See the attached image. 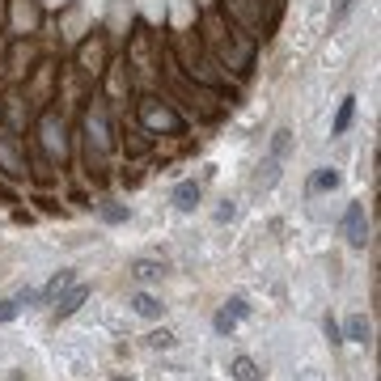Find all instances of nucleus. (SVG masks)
<instances>
[{
  "label": "nucleus",
  "instance_id": "nucleus-17",
  "mask_svg": "<svg viewBox=\"0 0 381 381\" xmlns=\"http://www.w3.org/2000/svg\"><path fill=\"white\" fill-rule=\"evenodd\" d=\"M212 326H216V331H221V335H233V326H238V318H229V313L221 309V313H216V322H212Z\"/></svg>",
  "mask_w": 381,
  "mask_h": 381
},
{
  "label": "nucleus",
  "instance_id": "nucleus-10",
  "mask_svg": "<svg viewBox=\"0 0 381 381\" xmlns=\"http://www.w3.org/2000/svg\"><path fill=\"white\" fill-rule=\"evenodd\" d=\"M68 284H72V271H56V276H51V284H47V293H42V301H56Z\"/></svg>",
  "mask_w": 381,
  "mask_h": 381
},
{
  "label": "nucleus",
  "instance_id": "nucleus-6",
  "mask_svg": "<svg viewBox=\"0 0 381 381\" xmlns=\"http://www.w3.org/2000/svg\"><path fill=\"white\" fill-rule=\"evenodd\" d=\"M195 203H199V187H195V182H178V187H174V208L195 212Z\"/></svg>",
  "mask_w": 381,
  "mask_h": 381
},
{
  "label": "nucleus",
  "instance_id": "nucleus-16",
  "mask_svg": "<svg viewBox=\"0 0 381 381\" xmlns=\"http://www.w3.org/2000/svg\"><path fill=\"white\" fill-rule=\"evenodd\" d=\"M102 212V221H111V225H123L127 221V208H98Z\"/></svg>",
  "mask_w": 381,
  "mask_h": 381
},
{
  "label": "nucleus",
  "instance_id": "nucleus-12",
  "mask_svg": "<svg viewBox=\"0 0 381 381\" xmlns=\"http://www.w3.org/2000/svg\"><path fill=\"white\" fill-rule=\"evenodd\" d=\"M276 178H280V161H276V157H267L263 166H258V187H271Z\"/></svg>",
  "mask_w": 381,
  "mask_h": 381
},
{
  "label": "nucleus",
  "instance_id": "nucleus-19",
  "mask_svg": "<svg viewBox=\"0 0 381 381\" xmlns=\"http://www.w3.org/2000/svg\"><path fill=\"white\" fill-rule=\"evenodd\" d=\"M352 5H356V0H339V9H335V17H331V22H335V26H339V22H343V17H348V13H352Z\"/></svg>",
  "mask_w": 381,
  "mask_h": 381
},
{
  "label": "nucleus",
  "instance_id": "nucleus-20",
  "mask_svg": "<svg viewBox=\"0 0 381 381\" xmlns=\"http://www.w3.org/2000/svg\"><path fill=\"white\" fill-rule=\"evenodd\" d=\"M326 335H331V343H343V335H339V326H335L331 318H326Z\"/></svg>",
  "mask_w": 381,
  "mask_h": 381
},
{
  "label": "nucleus",
  "instance_id": "nucleus-1",
  "mask_svg": "<svg viewBox=\"0 0 381 381\" xmlns=\"http://www.w3.org/2000/svg\"><path fill=\"white\" fill-rule=\"evenodd\" d=\"M140 119L153 132H182V119L174 111H166V106H157V102H140Z\"/></svg>",
  "mask_w": 381,
  "mask_h": 381
},
{
  "label": "nucleus",
  "instance_id": "nucleus-13",
  "mask_svg": "<svg viewBox=\"0 0 381 381\" xmlns=\"http://www.w3.org/2000/svg\"><path fill=\"white\" fill-rule=\"evenodd\" d=\"M288 144H293V132H288V127H280V132H276V140H271V153H267V157H276V161H284Z\"/></svg>",
  "mask_w": 381,
  "mask_h": 381
},
{
  "label": "nucleus",
  "instance_id": "nucleus-7",
  "mask_svg": "<svg viewBox=\"0 0 381 381\" xmlns=\"http://www.w3.org/2000/svg\"><path fill=\"white\" fill-rule=\"evenodd\" d=\"M368 335H373L368 318H364V313H352V318H348V339H352V343H368Z\"/></svg>",
  "mask_w": 381,
  "mask_h": 381
},
{
  "label": "nucleus",
  "instance_id": "nucleus-11",
  "mask_svg": "<svg viewBox=\"0 0 381 381\" xmlns=\"http://www.w3.org/2000/svg\"><path fill=\"white\" fill-rule=\"evenodd\" d=\"M352 115H356V98H343V106H339V119H335V136H343V132L352 127Z\"/></svg>",
  "mask_w": 381,
  "mask_h": 381
},
{
  "label": "nucleus",
  "instance_id": "nucleus-8",
  "mask_svg": "<svg viewBox=\"0 0 381 381\" xmlns=\"http://www.w3.org/2000/svg\"><path fill=\"white\" fill-rule=\"evenodd\" d=\"M335 187H339V170H331V166H322L309 178V191H335Z\"/></svg>",
  "mask_w": 381,
  "mask_h": 381
},
{
  "label": "nucleus",
  "instance_id": "nucleus-18",
  "mask_svg": "<svg viewBox=\"0 0 381 381\" xmlns=\"http://www.w3.org/2000/svg\"><path fill=\"white\" fill-rule=\"evenodd\" d=\"M148 339H153V348H174V335L170 331H153Z\"/></svg>",
  "mask_w": 381,
  "mask_h": 381
},
{
  "label": "nucleus",
  "instance_id": "nucleus-15",
  "mask_svg": "<svg viewBox=\"0 0 381 381\" xmlns=\"http://www.w3.org/2000/svg\"><path fill=\"white\" fill-rule=\"evenodd\" d=\"M22 309H26V305H22L17 297H13V301H0V322H13V318H17Z\"/></svg>",
  "mask_w": 381,
  "mask_h": 381
},
{
  "label": "nucleus",
  "instance_id": "nucleus-3",
  "mask_svg": "<svg viewBox=\"0 0 381 381\" xmlns=\"http://www.w3.org/2000/svg\"><path fill=\"white\" fill-rule=\"evenodd\" d=\"M85 297H89V288H85V284H68V293H64V297H56V313H60V318L77 313V309L85 305Z\"/></svg>",
  "mask_w": 381,
  "mask_h": 381
},
{
  "label": "nucleus",
  "instance_id": "nucleus-5",
  "mask_svg": "<svg viewBox=\"0 0 381 381\" xmlns=\"http://www.w3.org/2000/svg\"><path fill=\"white\" fill-rule=\"evenodd\" d=\"M132 309H136L140 318H161V309H166V305H161L153 293H136V297H132Z\"/></svg>",
  "mask_w": 381,
  "mask_h": 381
},
{
  "label": "nucleus",
  "instance_id": "nucleus-2",
  "mask_svg": "<svg viewBox=\"0 0 381 381\" xmlns=\"http://www.w3.org/2000/svg\"><path fill=\"white\" fill-rule=\"evenodd\" d=\"M343 238H348V246H368V216H364V208L360 203H348V212H343Z\"/></svg>",
  "mask_w": 381,
  "mask_h": 381
},
{
  "label": "nucleus",
  "instance_id": "nucleus-14",
  "mask_svg": "<svg viewBox=\"0 0 381 381\" xmlns=\"http://www.w3.org/2000/svg\"><path fill=\"white\" fill-rule=\"evenodd\" d=\"M225 313H229V318H250V305H246L242 297H229V301H225Z\"/></svg>",
  "mask_w": 381,
  "mask_h": 381
},
{
  "label": "nucleus",
  "instance_id": "nucleus-4",
  "mask_svg": "<svg viewBox=\"0 0 381 381\" xmlns=\"http://www.w3.org/2000/svg\"><path fill=\"white\" fill-rule=\"evenodd\" d=\"M132 276H136L140 284H153V280H161V276H166V263H153V258H140V263L132 267Z\"/></svg>",
  "mask_w": 381,
  "mask_h": 381
},
{
  "label": "nucleus",
  "instance_id": "nucleus-21",
  "mask_svg": "<svg viewBox=\"0 0 381 381\" xmlns=\"http://www.w3.org/2000/svg\"><path fill=\"white\" fill-rule=\"evenodd\" d=\"M119 381H127V377H119Z\"/></svg>",
  "mask_w": 381,
  "mask_h": 381
},
{
  "label": "nucleus",
  "instance_id": "nucleus-9",
  "mask_svg": "<svg viewBox=\"0 0 381 381\" xmlns=\"http://www.w3.org/2000/svg\"><path fill=\"white\" fill-rule=\"evenodd\" d=\"M263 373H258V364L250 360V356H238L233 360V381H258Z\"/></svg>",
  "mask_w": 381,
  "mask_h": 381
}]
</instances>
